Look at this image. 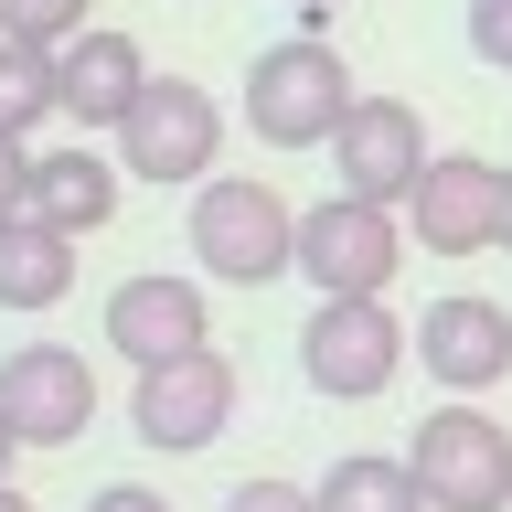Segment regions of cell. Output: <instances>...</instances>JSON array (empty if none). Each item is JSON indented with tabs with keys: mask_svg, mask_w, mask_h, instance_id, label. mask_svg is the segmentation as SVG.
<instances>
[{
	"mask_svg": "<svg viewBox=\"0 0 512 512\" xmlns=\"http://www.w3.org/2000/svg\"><path fill=\"white\" fill-rule=\"evenodd\" d=\"M0 416L22 427V448H75L96 427V363L64 342H11L0 352Z\"/></svg>",
	"mask_w": 512,
	"mask_h": 512,
	"instance_id": "obj_8",
	"label": "cell"
},
{
	"mask_svg": "<svg viewBox=\"0 0 512 512\" xmlns=\"http://www.w3.org/2000/svg\"><path fill=\"white\" fill-rule=\"evenodd\" d=\"M192 256H203V278L224 288H267L288 278V246H299V214H288L278 182H256V171H214V182H192Z\"/></svg>",
	"mask_w": 512,
	"mask_h": 512,
	"instance_id": "obj_2",
	"label": "cell"
},
{
	"mask_svg": "<svg viewBox=\"0 0 512 512\" xmlns=\"http://www.w3.org/2000/svg\"><path fill=\"white\" fill-rule=\"evenodd\" d=\"M107 342H118V363H171V352H203L214 342V320H203V288L171 278V267H150V278H118L107 288Z\"/></svg>",
	"mask_w": 512,
	"mask_h": 512,
	"instance_id": "obj_12",
	"label": "cell"
},
{
	"mask_svg": "<svg viewBox=\"0 0 512 512\" xmlns=\"http://www.w3.org/2000/svg\"><path fill=\"white\" fill-rule=\"evenodd\" d=\"M118 160H128V182H203L224 160V107L192 75H150L118 118Z\"/></svg>",
	"mask_w": 512,
	"mask_h": 512,
	"instance_id": "obj_6",
	"label": "cell"
},
{
	"mask_svg": "<svg viewBox=\"0 0 512 512\" xmlns=\"http://www.w3.org/2000/svg\"><path fill=\"white\" fill-rule=\"evenodd\" d=\"M64 288H75V235L11 214L0 224V310H64Z\"/></svg>",
	"mask_w": 512,
	"mask_h": 512,
	"instance_id": "obj_15",
	"label": "cell"
},
{
	"mask_svg": "<svg viewBox=\"0 0 512 512\" xmlns=\"http://www.w3.org/2000/svg\"><path fill=\"white\" fill-rule=\"evenodd\" d=\"M235 395H246V384H235V363L203 342V352H171V363H150V374H139L128 427H139L150 448H171V459H192V448H214L224 427H235Z\"/></svg>",
	"mask_w": 512,
	"mask_h": 512,
	"instance_id": "obj_7",
	"label": "cell"
},
{
	"mask_svg": "<svg viewBox=\"0 0 512 512\" xmlns=\"http://www.w3.org/2000/svg\"><path fill=\"white\" fill-rule=\"evenodd\" d=\"M86 512H171V502H160L150 480H107V491H96V502H86Z\"/></svg>",
	"mask_w": 512,
	"mask_h": 512,
	"instance_id": "obj_22",
	"label": "cell"
},
{
	"mask_svg": "<svg viewBox=\"0 0 512 512\" xmlns=\"http://www.w3.org/2000/svg\"><path fill=\"white\" fill-rule=\"evenodd\" d=\"M406 246H427V256L502 246V171L480 150H438L416 171V192H406Z\"/></svg>",
	"mask_w": 512,
	"mask_h": 512,
	"instance_id": "obj_9",
	"label": "cell"
},
{
	"mask_svg": "<svg viewBox=\"0 0 512 512\" xmlns=\"http://www.w3.org/2000/svg\"><path fill=\"white\" fill-rule=\"evenodd\" d=\"M288 11H299V22H310V32H320V22H331V0H288Z\"/></svg>",
	"mask_w": 512,
	"mask_h": 512,
	"instance_id": "obj_24",
	"label": "cell"
},
{
	"mask_svg": "<svg viewBox=\"0 0 512 512\" xmlns=\"http://www.w3.org/2000/svg\"><path fill=\"white\" fill-rule=\"evenodd\" d=\"M320 512H427V491H416L406 459H374V448H352V459H331V470L310 480Z\"/></svg>",
	"mask_w": 512,
	"mask_h": 512,
	"instance_id": "obj_16",
	"label": "cell"
},
{
	"mask_svg": "<svg viewBox=\"0 0 512 512\" xmlns=\"http://www.w3.org/2000/svg\"><path fill=\"white\" fill-rule=\"evenodd\" d=\"M502 512H512V502H502Z\"/></svg>",
	"mask_w": 512,
	"mask_h": 512,
	"instance_id": "obj_27",
	"label": "cell"
},
{
	"mask_svg": "<svg viewBox=\"0 0 512 512\" xmlns=\"http://www.w3.org/2000/svg\"><path fill=\"white\" fill-rule=\"evenodd\" d=\"M0 512H32V502H22V491H11V480H0Z\"/></svg>",
	"mask_w": 512,
	"mask_h": 512,
	"instance_id": "obj_26",
	"label": "cell"
},
{
	"mask_svg": "<svg viewBox=\"0 0 512 512\" xmlns=\"http://www.w3.org/2000/svg\"><path fill=\"white\" fill-rule=\"evenodd\" d=\"M11 459H22V427H11V416H0V480H11Z\"/></svg>",
	"mask_w": 512,
	"mask_h": 512,
	"instance_id": "obj_23",
	"label": "cell"
},
{
	"mask_svg": "<svg viewBox=\"0 0 512 512\" xmlns=\"http://www.w3.org/2000/svg\"><path fill=\"white\" fill-rule=\"evenodd\" d=\"M416 331L384 299H320L310 320H299V374H310V395H331V406H363V395H384V384L406 374Z\"/></svg>",
	"mask_w": 512,
	"mask_h": 512,
	"instance_id": "obj_5",
	"label": "cell"
},
{
	"mask_svg": "<svg viewBox=\"0 0 512 512\" xmlns=\"http://www.w3.org/2000/svg\"><path fill=\"white\" fill-rule=\"evenodd\" d=\"M502 256H512V171H502Z\"/></svg>",
	"mask_w": 512,
	"mask_h": 512,
	"instance_id": "obj_25",
	"label": "cell"
},
{
	"mask_svg": "<svg viewBox=\"0 0 512 512\" xmlns=\"http://www.w3.org/2000/svg\"><path fill=\"white\" fill-rule=\"evenodd\" d=\"M54 75H64V118H75V128H118L128 96L150 86V54H139L128 32H96V22H86V32L54 54Z\"/></svg>",
	"mask_w": 512,
	"mask_h": 512,
	"instance_id": "obj_13",
	"label": "cell"
},
{
	"mask_svg": "<svg viewBox=\"0 0 512 512\" xmlns=\"http://www.w3.org/2000/svg\"><path fill=\"white\" fill-rule=\"evenodd\" d=\"M427 118H416L406 96H352V118L331 128V171H342V192H363V203H395L406 214L416 171H427Z\"/></svg>",
	"mask_w": 512,
	"mask_h": 512,
	"instance_id": "obj_10",
	"label": "cell"
},
{
	"mask_svg": "<svg viewBox=\"0 0 512 512\" xmlns=\"http://www.w3.org/2000/svg\"><path fill=\"white\" fill-rule=\"evenodd\" d=\"M32 224H54V235H96V224L118 214V171L96 150H32Z\"/></svg>",
	"mask_w": 512,
	"mask_h": 512,
	"instance_id": "obj_14",
	"label": "cell"
},
{
	"mask_svg": "<svg viewBox=\"0 0 512 512\" xmlns=\"http://www.w3.org/2000/svg\"><path fill=\"white\" fill-rule=\"evenodd\" d=\"M86 32V0H0V43H43V54H64Z\"/></svg>",
	"mask_w": 512,
	"mask_h": 512,
	"instance_id": "obj_18",
	"label": "cell"
},
{
	"mask_svg": "<svg viewBox=\"0 0 512 512\" xmlns=\"http://www.w3.org/2000/svg\"><path fill=\"white\" fill-rule=\"evenodd\" d=\"M32 203V139H0V224Z\"/></svg>",
	"mask_w": 512,
	"mask_h": 512,
	"instance_id": "obj_21",
	"label": "cell"
},
{
	"mask_svg": "<svg viewBox=\"0 0 512 512\" xmlns=\"http://www.w3.org/2000/svg\"><path fill=\"white\" fill-rule=\"evenodd\" d=\"M352 64L320 43V32H288L246 64V128L267 150H331V128L352 118Z\"/></svg>",
	"mask_w": 512,
	"mask_h": 512,
	"instance_id": "obj_1",
	"label": "cell"
},
{
	"mask_svg": "<svg viewBox=\"0 0 512 512\" xmlns=\"http://www.w3.org/2000/svg\"><path fill=\"white\" fill-rule=\"evenodd\" d=\"M416 363L448 384V395H491L512 374V310L480 299V288H448L416 310Z\"/></svg>",
	"mask_w": 512,
	"mask_h": 512,
	"instance_id": "obj_11",
	"label": "cell"
},
{
	"mask_svg": "<svg viewBox=\"0 0 512 512\" xmlns=\"http://www.w3.org/2000/svg\"><path fill=\"white\" fill-rule=\"evenodd\" d=\"M64 107V75L43 43H0V139H32V118Z\"/></svg>",
	"mask_w": 512,
	"mask_h": 512,
	"instance_id": "obj_17",
	"label": "cell"
},
{
	"mask_svg": "<svg viewBox=\"0 0 512 512\" xmlns=\"http://www.w3.org/2000/svg\"><path fill=\"white\" fill-rule=\"evenodd\" d=\"M288 267H299L320 299H384L395 267H406V214H395V203H363V192H331V203L299 214Z\"/></svg>",
	"mask_w": 512,
	"mask_h": 512,
	"instance_id": "obj_4",
	"label": "cell"
},
{
	"mask_svg": "<svg viewBox=\"0 0 512 512\" xmlns=\"http://www.w3.org/2000/svg\"><path fill=\"white\" fill-rule=\"evenodd\" d=\"M470 54L491 75H512V0H470Z\"/></svg>",
	"mask_w": 512,
	"mask_h": 512,
	"instance_id": "obj_19",
	"label": "cell"
},
{
	"mask_svg": "<svg viewBox=\"0 0 512 512\" xmlns=\"http://www.w3.org/2000/svg\"><path fill=\"white\" fill-rule=\"evenodd\" d=\"M406 470L427 491V512H502L512 502V427L480 416V395H448V406L416 416Z\"/></svg>",
	"mask_w": 512,
	"mask_h": 512,
	"instance_id": "obj_3",
	"label": "cell"
},
{
	"mask_svg": "<svg viewBox=\"0 0 512 512\" xmlns=\"http://www.w3.org/2000/svg\"><path fill=\"white\" fill-rule=\"evenodd\" d=\"M224 512H320V491H299V480H235Z\"/></svg>",
	"mask_w": 512,
	"mask_h": 512,
	"instance_id": "obj_20",
	"label": "cell"
}]
</instances>
